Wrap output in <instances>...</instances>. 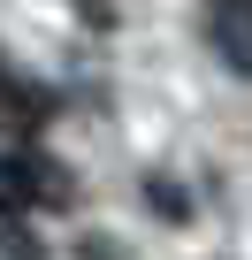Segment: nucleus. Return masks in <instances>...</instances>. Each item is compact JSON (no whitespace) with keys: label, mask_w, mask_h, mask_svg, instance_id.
Segmentation results:
<instances>
[{"label":"nucleus","mask_w":252,"mask_h":260,"mask_svg":"<svg viewBox=\"0 0 252 260\" xmlns=\"http://www.w3.org/2000/svg\"><path fill=\"white\" fill-rule=\"evenodd\" d=\"M46 199H69V176L46 169L39 153H0V207H46Z\"/></svg>","instance_id":"obj_1"},{"label":"nucleus","mask_w":252,"mask_h":260,"mask_svg":"<svg viewBox=\"0 0 252 260\" xmlns=\"http://www.w3.org/2000/svg\"><path fill=\"white\" fill-rule=\"evenodd\" d=\"M46 115H54V100H46L23 69H8V61H0V130H8V138H39V130H46Z\"/></svg>","instance_id":"obj_2"},{"label":"nucleus","mask_w":252,"mask_h":260,"mask_svg":"<svg viewBox=\"0 0 252 260\" xmlns=\"http://www.w3.org/2000/svg\"><path fill=\"white\" fill-rule=\"evenodd\" d=\"M206 16H214V46L237 77H252V0H206Z\"/></svg>","instance_id":"obj_3"},{"label":"nucleus","mask_w":252,"mask_h":260,"mask_svg":"<svg viewBox=\"0 0 252 260\" xmlns=\"http://www.w3.org/2000/svg\"><path fill=\"white\" fill-rule=\"evenodd\" d=\"M146 199L161 207V222H191V199H184V184H168V176H146Z\"/></svg>","instance_id":"obj_4"}]
</instances>
